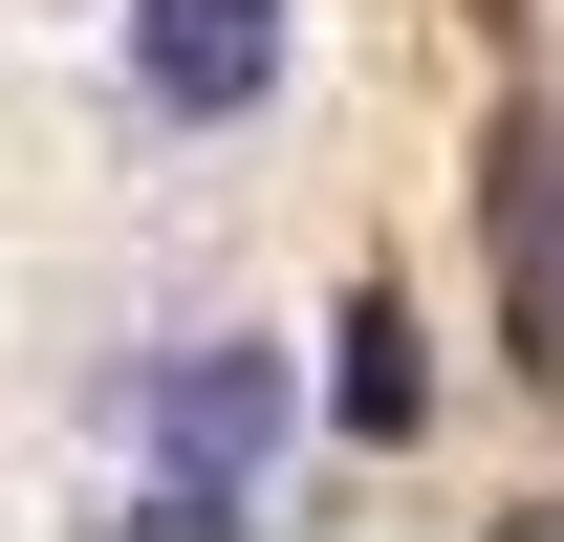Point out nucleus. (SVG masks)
Returning <instances> with one entry per match:
<instances>
[{
    "label": "nucleus",
    "instance_id": "nucleus-1",
    "mask_svg": "<svg viewBox=\"0 0 564 542\" xmlns=\"http://www.w3.org/2000/svg\"><path fill=\"white\" fill-rule=\"evenodd\" d=\"M304 87V0H109V109L152 152H239Z\"/></svg>",
    "mask_w": 564,
    "mask_h": 542
},
{
    "label": "nucleus",
    "instance_id": "nucleus-2",
    "mask_svg": "<svg viewBox=\"0 0 564 542\" xmlns=\"http://www.w3.org/2000/svg\"><path fill=\"white\" fill-rule=\"evenodd\" d=\"M261 434H282V369L261 347H196V369L152 391V499H174V521H239V499H261Z\"/></svg>",
    "mask_w": 564,
    "mask_h": 542
}]
</instances>
